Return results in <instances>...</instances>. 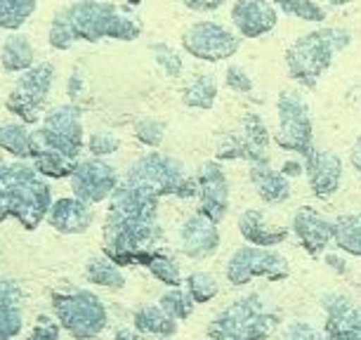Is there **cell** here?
<instances>
[{
  "instance_id": "obj_1",
  "label": "cell",
  "mask_w": 361,
  "mask_h": 340,
  "mask_svg": "<svg viewBox=\"0 0 361 340\" xmlns=\"http://www.w3.org/2000/svg\"><path fill=\"white\" fill-rule=\"evenodd\" d=\"M142 24L111 3L78 0L54 15L47 40L54 50H69L73 43H97V40H137Z\"/></svg>"
},
{
  "instance_id": "obj_2",
  "label": "cell",
  "mask_w": 361,
  "mask_h": 340,
  "mask_svg": "<svg viewBox=\"0 0 361 340\" xmlns=\"http://www.w3.org/2000/svg\"><path fill=\"white\" fill-rule=\"evenodd\" d=\"M52 206V189L33 166L0 161V222L17 217L24 229H36Z\"/></svg>"
},
{
  "instance_id": "obj_3",
  "label": "cell",
  "mask_w": 361,
  "mask_h": 340,
  "mask_svg": "<svg viewBox=\"0 0 361 340\" xmlns=\"http://www.w3.org/2000/svg\"><path fill=\"white\" fill-rule=\"evenodd\" d=\"M352 43V33L345 29H317L298 38L286 50V66L293 80L307 90L317 87L322 76L331 69L338 52Z\"/></svg>"
},
{
  "instance_id": "obj_4",
  "label": "cell",
  "mask_w": 361,
  "mask_h": 340,
  "mask_svg": "<svg viewBox=\"0 0 361 340\" xmlns=\"http://www.w3.org/2000/svg\"><path fill=\"white\" fill-rule=\"evenodd\" d=\"M279 329V315L264 308L260 296L238 298L208 326L210 340H264Z\"/></svg>"
},
{
  "instance_id": "obj_5",
  "label": "cell",
  "mask_w": 361,
  "mask_h": 340,
  "mask_svg": "<svg viewBox=\"0 0 361 340\" xmlns=\"http://www.w3.org/2000/svg\"><path fill=\"white\" fill-rule=\"evenodd\" d=\"M52 310L59 326L76 340H92L106 329L109 315L104 303L85 289L54 293Z\"/></svg>"
},
{
  "instance_id": "obj_6",
  "label": "cell",
  "mask_w": 361,
  "mask_h": 340,
  "mask_svg": "<svg viewBox=\"0 0 361 340\" xmlns=\"http://www.w3.org/2000/svg\"><path fill=\"white\" fill-rule=\"evenodd\" d=\"M279 111V130L274 142L283 152H295L307 156L314 152V126H312V114L305 97L298 90H283L276 102Z\"/></svg>"
},
{
  "instance_id": "obj_7",
  "label": "cell",
  "mask_w": 361,
  "mask_h": 340,
  "mask_svg": "<svg viewBox=\"0 0 361 340\" xmlns=\"http://www.w3.org/2000/svg\"><path fill=\"white\" fill-rule=\"evenodd\" d=\"M33 142L40 147L54 149V152H59L66 159L76 161L85 145L80 109L73 104H64L52 109L50 114H45L43 123L33 133Z\"/></svg>"
},
{
  "instance_id": "obj_8",
  "label": "cell",
  "mask_w": 361,
  "mask_h": 340,
  "mask_svg": "<svg viewBox=\"0 0 361 340\" xmlns=\"http://www.w3.org/2000/svg\"><path fill=\"white\" fill-rule=\"evenodd\" d=\"M54 83V66L50 62L33 64L29 71H24L19 80L8 95V111H12L22 123H36L43 114V107L47 102V95Z\"/></svg>"
},
{
  "instance_id": "obj_9",
  "label": "cell",
  "mask_w": 361,
  "mask_h": 340,
  "mask_svg": "<svg viewBox=\"0 0 361 340\" xmlns=\"http://www.w3.org/2000/svg\"><path fill=\"white\" fill-rule=\"evenodd\" d=\"M227 281L231 286H246L250 279L264 277L269 281H283L290 274L288 260L271 248L241 246L227 262Z\"/></svg>"
},
{
  "instance_id": "obj_10",
  "label": "cell",
  "mask_w": 361,
  "mask_h": 340,
  "mask_svg": "<svg viewBox=\"0 0 361 340\" xmlns=\"http://www.w3.org/2000/svg\"><path fill=\"white\" fill-rule=\"evenodd\" d=\"M241 36L217 22H196L182 33V47L201 62H222L234 57L241 47Z\"/></svg>"
},
{
  "instance_id": "obj_11",
  "label": "cell",
  "mask_w": 361,
  "mask_h": 340,
  "mask_svg": "<svg viewBox=\"0 0 361 340\" xmlns=\"http://www.w3.org/2000/svg\"><path fill=\"white\" fill-rule=\"evenodd\" d=\"M215 154L222 161L243 159L248 163H269V133L264 121L257 114H246L238 130L227 133L217 142Z\"/></svg>"
},
{
  "instance_id": "obj_12",
  "label": "cell",
  "mask_w": 361,
  "mask_h": 340,
  "mask_svg": "<svg viewBox=\"0 0 361 340\" xmlns=\"http://www.w3.org/2000/svg\"><path fill=\"white\" fill-rule=\"evenodd\" d=\"M71 189L73 196H78L85 203H102L106 199H111V194L118 187V173L111 163L102 161V159H87L76 163L71 173Z\"/></svg>"
},
{
  "instance_id": "obj_13",
  "label": "cell",
  "mask_w": 361,
  "mask_h": 340,
  "mask_svg": "<svg viewBox=\"0 0 361 340\" xmlns=\"http://www.w3.org/2000/svg\"><path fill=\"white\" fill-rule=\"evenodd\" d=\"M199 185V213L210 217L213 222H222L229 213V182L224 175V168L217 161H206L196 175Z\"/></svg>"
},
{
  "instance_id": "obj_14",
  "label": "cell",
  "mask_w": 361,
  "mask_h": 340,
  "mask_svg": "<svg viewBox=\"0 0 361 340\" xmlns=\"http://www.w3.org/2000/svg\"><path fill=\"white\" fill-rule=\"evenodd\" d=\"M326 340H361V305L352 298L331 293L324 298Z\"/></svg>"
},
{
  "instance_id": "obj_15",
  "label": "cell",
  "mask_w": 361,
  "mask_h": 340,
  "mask_svg": "<svg viewBox=\"0 0 361 340\" xmlns=\"http://www.w3.org/2000/svg\"><path fill=\"white\" fill-rule=\"evenodd\" d=\"M231 24L241 38H260L279 24V12L267 0H236Z\"/></svg>"
},
{
  "instance_id": "obj_16",
  "label": "cell",
  "mask_w": 361,
  "mask_h": 340,
  "mask_svg": "<svg viewBox=\"0 0 361 340\" xmlns=\"http://www.w3.org/2000/svg\"><path fill=\"white\" fill-rule=\"evenodd\" d=\"M305 173H307L312 194L319 199H331L343 180V159L326 149H314L305 159Z\"/></svg>"
},
{
  "instance_id": "obj_17",
  "label": "cell",
  "mask_w": 361,
  "mask_h": 340,
  "mask_svg": "<svg viewBox=\"0 0 361 340\" xmlns=\"http://www.w3.org/2000/svg\"><path fill=\"white\" fill-rule=\"evenodd\" d=\"M180 241H182V253L194 260H206V257L215 255L220 248V229L217 222L203 213H196L187 217V222L180 229Z\"/></svg>"
},
{
  "instance_id": "obj_18",
  "label": "cell",
  "mask_w": 361,
  "mask_h": 340,
  "mask_svg": "<svg viewBox=\"0 0 361 340\" xmlns=\"http://www.w3.org/2000/svg\"><path fill=\"white\" fill-rule=\"evenodd\" d=\"M293 232L310 255L319 257L333 241V220H326L314 208L302 206L293 217Z\"/></svg>"
},
{
  "instance_id": "obj_19",
  "label": "cell",
  "mask_w": 361,
  "mask_h": 340,
  "mask_svg": "<svg viewBox=\"0 0 361 340\" xmlns=\"http://www.w3.org/2000/svg\"><path fill=\"white\" fill-rule=\"evenodd\" d=\"M45 220L59 234H83L92 224V208L78 196H64L52 203Z\"/></svg>"
},
{
  "instance_id": "obj_20",
  "label": "cell",
  "mask_w": 361,
  "mask_h": 340,
  "mask_svg": "<svg viewBox=\"0 0 361 340\" xmlns=\"http://www.w3.org/2000/svg\"><path fill=\"white\" fill-rule=\"evenodd\" d=\"M238 232H241V236L250 243V246L271 248V246H279L281 241H286L288 227L269 224L264 220L262 210L248 208L246 213H241V217H238Z\"/></svg>"
},
{
  "instance_id": "obj_21",
  "label": "cell",
  "mask_w": 361,
  "mask_h": 340,
  "mask_svg": "<svg viewBox=\"0 0 361 340\" xmlns=\"http://www.w3.org/2000/svg\"><path fill=\"white\" fill-rule=\"evenodd\" d=\"M22 326V291H19L17 281L0 277V340H15Z\"/></svg>"
},
{
  "instance_id": "obj_22",
  "label": "cell",
  "mask_w": 361,
  "mask_h": 340,
  "mask_svg": "<svg viewBox=\"0 0 361 340\" xmlns=\"http://www.w3.org/2000/svg\"><path fill=\"white\" fill-rule=\"evenodd\" d=\"M250 182L264 203H283L290 196V182L269 163H250Z\"/></svg>"
},
{
  "instance_id": "obj_23",
  "label": "cell",
  "mask_w": 361,
  "mask_h": 340,
  "mask_svg": "<svg viewBox=\"0 0 361 340\" xmlns=\"http://www.w3.org/2000/svg\"><path fill=\"white\" fill-rule=\"evenodd\" d=\"M0 64H3L5 71L12 73H24L29 71L33 64H36V50L29 43V38L22 36V33H12V36L3 43V50H0Z\"/></svg>"
},
{
  "instance_id": "obj_24",
  "label": "cell",
  "mask_w": 361,
  "mask_h": 340,
  "mask_svg": "<svg viewBox=\"0 0 361 340\" xmlns=\"http://www.w3.org/2000/svg\"><path fill=\"white\" fill-rule=\"evenodd\" d=\"M135 329L145 336H156V338H170L177 333V319L168 315L161 305H147L140 308L133 317Z\"/></svg>"
},
{
  "instance_id": "obj_25",
  "label": "cell",
  "mask_w": 361,
  "mask_h": 340,
  "mask_svg": "<svg viewBox=\"0 0 361 340\" xmlns=\"http://www.w3.org/2000/svg\"><path fill=\"white\" fill-rule=\"evenodd\" d=\"M31 159H33V168H36L43 178H52V180L71 178L73 168H76V161L66 159V156L54 152V149L40 147L36 142L31 145Z\"/></svg>"
},
{
  "instance_id": "obj_26",
  "label": "cell",
  "mask_w": 361,
  "mask_h": 340,
  "mask_svg": "<svg viewBox=\"0 0 361 340\" xmlns=\"http://www.w3.org/2000/svg\"><path fill=\"white\" fill-rule=\"evenodd\" d=\"M333 241L340 250L361 257V210L333 220Z\"/></svg>"
},
{
  "instance_id": "obj_27",
  "label": "cell",
  "mask_w": 361,
  "mask_h": 340,
  "mask_svg": "<svg viewBox=\"0 0 361 340\" xmlns=\"http://www.w3.org/2000/svg\"><path fill=\"white\" fill-rule=\"evenodd\" d=\"M217 99V80L213 73H196L182 90V102L192 109H213Z\"/></svg>"
},
{
  "instance_id": "obj_28",
  "label": "cell",
  "mask_w": 361,
  "mask_h": 340,
  "mask_svg": "<svg viewBox=\"0 0 361 340\" xmlns=\"http://www.w3.org/2000/svg\"><path fill=\"white\" fill-rule=\"evenodd\" d=\"M85 277L90 279V284H94V286H102V289L121 291L126 286L123 272L118 269V265L109 260V257H92V260H87Z\"/></svg>"
},
{
  "instance_id": "obj_29",
  "label": "cell",
  "mask_w": 361,
  "mask_h": 340,
  "mask_svg": "<svg viewBox=\"0 0 361 340\" xmlns=\"http://www.w3.org/2000/svg\"><path fill=\"white\" fill-rule=\"evenodd\" d=\"M33 133L26 123H3L0 126V149L17 159H31Z\"/></svg>"
},
{
  "instance_id": "obj_30",
  "label": "cell",
  "mask_w": 361,
  "mask_h": 340,
  "mask_svg": "<svg viewBox=\"0 0 361 340\" xmlns=\"http://www.w3.org/2000/svg\"><path fill=\"white\" fill-rule=\"evenodd\" d=\"M38 0H0V29L17 31L36 12Z\"/></svg>"
},
{
  "instance_id": "obj_31",
  "label": "cell",
  "mask_w": 361,
  "mask_h": 340,
  "mask_svg": "<svg viewBox=\"0 0 361 340\" xmlns=\"http://www.w3.org/2000/svg\"><path fill=\"white\" fill-rule=\"evenodd\" d=\"M185 284H187V293L192 296L194 303H210L220 293V284L208 272H192Z\"/></svg>"
},
{
  "instance_id": "obj_32",
  "label": "cell",
  "mask_w": 361,
  "mask_h": 340,
  "mask_svg": "<svg viewBox=\"0 0 361 340\" xmlns=\"http://www.w3.org/2000/svg\"><path fill=\"white\" fill-rule=\"evenodd\" d=\"M159 305L168 312L170 317L177 319V322H187V319L194 315L196 303L192 300V296L185 293L182 289H173V291H168V293L161 296Z\"/></svg>"
},
{
  "instance_id": "obj_33",
  "label": "cell",
  "mask_w": 361,
  "mask_h": 340,
  "mask_svg": "<svg viewBox=\"0 0 361 340\" xmlns=\"http://www.w3.org/2000/svg\"><path fill=\"white\" fill-rule=\"evenodd\" d=\"M149 272H152V274L159 279L161 284H166V286H170V289H180L182 286L180 267H177V262L168 253H163V250H159L154 260L149 262Z\"/></svg>"
},
{
  "instance_id": "obj_34",
  "label": "cell",
  "mask_w": 361,
  "mask_h": 340,
  "mask_svg": "<svg viewBox=\"0 0 361 340\" xmlns=\"http://www.w3.org/2000/svg\"><path fill=\"white\" fill-rule=\"evenodd\" d=\"M279 8L283 15L302 19V22H324L326 19V8L317 0H283L279 3Z\"/></svg>"
},
{
  "instance_id": "obj_35",
  "label": "cell",
  "mask_w": 361,
  "mask_h": 340,
  "mask_svg": "<svg viewBox=\"0 0 361 340\" xmlns=\"http://www.w3.org/2000/svg\"><path fill=\"white\" fill-rule=\"evenodd\" d=\"M135 138H137L145 147H161L163 138H166V126L156 119H140L135 123Z\"/></svg>"
},
{
  "instance_id": "obj_36",
  "label": "cell",
  "mask_w": 361,
  "mask_h": 340,
  "mask_svg": "<svg viewBox=\"0 0 361 340\" xmlns=\"http://www.w3.org/2000/svg\"><path fill=\"white\" fill-rule=\"evenodd\" d=\"M152 52H154V57H156V62H159V66H161L163 71H166V76H170V78L180 76L185 62H182V57L173 50V47L166 45V43H156V45H152Z\"/></svg>"
},
{
  "instance_id": "obj_37",
  "label": "cell",
  "mask_w": 361,
  "mask_h": 340,
  "mask_svg": "<svg viewBox=\"0 0 361 340\" xmlns=\"http://www.w3.org/2000/svg\"><path fill=\"white\" fill-rule=\"evenodd\" d=\"M121 147V140L116 138L114 133H106V130H97L90 135V140H87V149H90V154L94 159H102V156H111L118 152Z\"/></svg>"
},
{
  "instance_id": "obj_38",
  "label": "cell",
  "mask_w": 361,
  "mask_h": 340,
  "mask_svg": "<svg viewBox=\"0 0 361 340\" xmlns=\"http://www.w3.org/2000/svg\"><path fill=\"white\" fill-rule=\"evenodd\" d=\"M224 83H227L229 90H234L238 95H246V92L253 90V78H250L248 73L236 64L227 66V71H224Z\"/></svg>"
},
{
  "instance_id": "obj_39",
  "label": "cell",
  "mask_w": 361,
  "mask_h": 340,
  "mask_svg": "<svg viewBox=\"0 0 361 340\" xmlns=\"http://www.w3.org/2000/svg\"><path fill=\"white\" fill-rule=\"evenodd\" d=\"M281 340H326V333L314 329L307 322H293L286 326Z\"/></svg>"
},
{
  "instance_id": "obj_40",
  "label": "cell",
  "mask_w": 361,
  "mask_h": 340,
  "mask_svg": "<svg viewBox=\"0 0 361 340\" xmlns=\"http://www.w3.org/2000/svg\"><path fill=\"white\" fill-rule=\"evenodd\" d=\"M26 340H62L59 338V324L52 319L40 317L38 324L33 326V331L26 336Z\"/></svg>"
},
{
  "instance_id": "obj_41",
  "label": "cell",
  "mask_w": 361,
  "mask_h": 340,
  "mask_svg": "<svg viewBox=\"0 0 361 340\" xmlns=\"http://www.w3.org/2000/svg\"><path fill=\"white\" fill-rule=\"evenodd\" d=\"M194 12H215L224 5V0H182Z\"/></svg>"
},
{
  "instance_id": "obj_42",
  "label": "cell",
  "mask_w": 361,
  "mask_h": 340,
  "mask_svg": "<svg viewBox=\"0 0 361 340\" xmlns=\"http://www.w3.org/2000/svg\"><path fill=\"white\" fill-rule=\"evenodd\" d=\"M350 163H352L354 170H357L359 178H361V138L354 142V147H352V152H350Z\"/></svg>"
},
{
  "instance_id": "obj_43",
  "label": "cell",
  "mask_w": 361,
  "mask_h": 340,
  "mask_svg": "<svg viewBox=\"0 0 361 340\" xmlns=\"http://www.w3.org/2000/svg\"><path fill=\"white\" fill-rule=\"evenodd\" d=\"M281 173L286 175V178H295V175H302L305 173V166H300L298 161H286Z\"/></svg>"
},
{
  "instance_id": "obj_44",
  "label": "cell",
  "mask_w": 361,
  "mask_h": 340,
  "mask_svg": "<svg viewBox=\"0 0 361 340\" xmlns=\"http://www.w3.org/2000/svg\"><path fill=\"white\" fill-rule=\"evenodd\" d=\"M114 340H140V338H137V333L130 331V329H121V331L114 336Z\"/></svg>"
},
{
  "instance_id": "obj_45",
  "label": "cell",
  "mask_w": 361,
  "mask_h": 340,
  "mask_svg": "<svg viewBox=\"0 0 361 340\" xmlns=\"http://www.w3.org/2000/svg\"><path fill=\"white\" fill-rule=\"evenodd\" d=\"M347 97H350L352 102H357V104L361 107V85H354L350 92H347Z\"/></svg>"
},
{
  "instance_id": "obj_46",
  "label": "cell",
  "mask_w": 361,
  "mask_h": 340,
  "mask_svg": "<svg viewBox=\"0 0 361 340\" xmlns=\"http://www.w3.org/2000/svg\"><path fill=\"white\" fill-rule=\"evenodd\" d=\"M329 265L333 269H338V272H345V262L340 260V257H336V255H329Z\"/></svg>"
},
{
  "instance_id": "obj_47",
  "label": "cell",
  "mask_w": 361,
  "mask_h": 340,
  "mask_svg": "<svg viewBox=\"0 0 361 340\" xmlns=\"http://www.w3.org/2000/svg\"><path fill=\"white\" fill-rule=\"evenodd\" d=\"M350 3H354V0H331L333 8H343V5H350Z\"/></svg>"
},
{
  "instance_id": "obj_48",
  "label": "cell",
  "mask_w": 361,
  "mask_h": 340,
  "mask_svg": "<svg viewBox=\"0 0 361 340\" xmlns=\"http://www.w3.org/2000/svg\"><path fill=\"white\" fill-rule=\"evenodd\" d=\"M126 3H130V5H140L142 0H126Z\"/></svg>"
},
{
  "instance_id": "obj_49",
  "label": "cell",
  "mask_w": 361,
  "mask_h": 340,
  "mask_svg": "<svg viewBox=\"0 0 361 340\" xmlns=\"http://www.w3.org/2000/svg\"><path fill=\"white\" fill-rule=\"evenodd\" d=\"M276 3H283V0H276Z\"/></svg>"
}]
</instances>
